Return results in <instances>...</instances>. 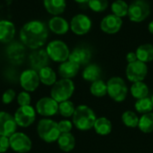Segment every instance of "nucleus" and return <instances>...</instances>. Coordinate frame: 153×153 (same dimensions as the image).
<instances>
[{
    "mask_svg": "<svg viewBox=\"0 0 153 153\" xmlns=\"http://www.w3.org/2000/svg\"><path fill=\"white\" fill-rule=\"evenodd\" d=\"M48 37V30L44 22L33 20L26 22L20 30L22 43L30 49H38L44 46Z\"/></svg>",
    "mask_w": 153,
    "mask_h": 153,
    "instance_id": "f257e3e1",
    "label": "nucleus"
},
{
    "mask_svg": "<svg viewBox=\"0 0 153 153\" xmlns=\"http://www.w3.org/2000/svg\"><path fill=\"white\" fill-rule=\"evenodd\" d=\"M97 119L95 112L87 105H80L75 108L72 117L74 126L80 131H88L93 128Z\"/></svg>",
    "mask_w": 153,
    "mask_h": 153,
    "instance_id": "f03ea898",
    "label": "nucleus"
},
{
    "mask_svg": "<svg viewBox=\"0 0 153 153\" xmlns=\"http://www.w3.org/2000/svg\"><path fill=\"white\" fill-rule=\"evenodd\" d=\"M37 132L39 137L48 143L56 142L61 134L58 123L50 118L40 119L37 126Z\"/></svg>",
    "mask_w": 153,
    "mask_h": 153,
    "instance_id": "7ed1b4c3",
    "label": "nucleus"
},
{
    "mask_svg": "<svg viewBox=\"0 0 153 153\" xmlns=\"http://www.w3.org/2000/svg\"><path fill=\"white\" fill-rule=\"evenodd\" d=\"M75 90L74 82L71 79H60L56 82L50 90V97L58 103L69 100Z\"/></svg>",
    "mask_w": 153,
    "mask_h": 153,
    "instance_id": "20e7f679",
    "label": "nucleus"
},
{
    "mask_svg": "<svg viewBox=\"0 0 153 153\" xmlns=\"http://www.w3.org/2000/svg\"><path fill=\"white\" fill-rule=\"evenodd\" d=\"M108 95L117 102L124 101L128 93V88L126 83L121 77H112L107 82Z\"/></svg>",
    "mask_w": 153,
    "mask_h": 153,
    "instance_id": "39448f33",
    "label": "nucleus"
},
{
    "mask_svg": "<svg viewBox=\"0 0 153 153\" xmlns=\"http://www.w3.org/2000/svg\"><path fill=\"white\" fill-rule=\"evenodd\" d=\"M46 51L49 58L57 63H63L68 60L70 56L68 46L64 41L59 39L50 41L46 48Z\"/></svg>",
    "mask_w": 153,
    "mask_h": 153,
    "instance_id": "423d86ee",
    "label": "nucleus"
},
{
    "mask_svg": "<svg viewBox=\"0 0 153 153\" xmlns=\"http://www.w3.org/2000/svg\"><path fill=\"white\" fill-rule=\"evenodd\" d=\"M151 13V6L146 0H134L129 4L128 17L134 22H143Z\"/></svg>",
    "mask_w": 153,
    "mask_h": 153,
    "instance_id": "0eeeda50",
    "label": "nucleus"
},
{
    "mask_svg": "<svg viewBox=\"0 0 153 153\" xmlns=\"http://www.w3.org/2000/svg\"><path fill=\"white\" fill-rule=\"evenodd\" d=\"M36 109L30 106H19L16 109L13 117L18 126L26 128L30 126L36 120Z\"/></svg>",
    "mask_w": 153,
    "mask_h": 153,
    "instance_id": "6e6552de",
    "label": "nucleus"
},
{
    "mask_svg": "<svg viewBox=\"0 0 153 153\" xmlns=\"http://www.w3.org/2000/svg\"><path fill=\"white\" fill-rule=\"evenodd\" d=\"M10 148L17 153L29 152L32 148L30 138L22 132H15L9 137Z\"/></svg>",
    "mask_w": 153,
    "mask_h": 153,
    "instance_id": "1a4fd4ad",
    "label": "nucleus"
},
{
    "mask_svg": "<svg viewBox=\"0 0 153 153\" xmlns=\"http://www.w3.org/2000/svg\"><path fill=\"white\" fill-rule=\"evenodd\" d=\"M127 79L134 82H143L148 74V66L142 61H135L127 65L126 70Z\"/></svg>",
    "mask_w": 153,
    "mask_h": 153,
    "instance_id": "9d476101",
    "label": "nucleus"
},
{
    "mask_svg": "<svg viewBox=\"0 0 153 153\" xmlns=\"http://www.w3.org/2000/svg\"><path fill=\"white\" fill-rule=\"evenodd\" d=\"M40 81L39 73L33 69H26L20 75V84L23 91L28 92L35 91L39 86Z\"/></svg>",
    "mask_w": 153,
    "mask_h": 153,
    "instance_id": "9b49d317",
    "label": "nucleus"
},
{
    "mask_svg": "<svg viewBox=\"0 0 153 153\" xmlns=\"http://www.w3.org/2000/svg\"><path fill=\"white\" fill-rule=\"evenodd\" d=\"M58 102L51 97H43L36 103V112L45 117H53L58 113Z\"/></svg>",
    "mask_w": 153,
    "mask_h": 153,
    "instance_id": "f8f14e48",
    "label": "nucleus"
},
{
    "mask_svg": "<svg viewBox=\"0 0 153 153\" xmlns=\"http://www.w3.org/2000/svg\"><path fill=\"white\" fill-rule=\"evenodd\" d=\"M91 28V19L82 13L74 15L70 23V29L76 35H84L90 31Z\"/></svg>",
    "mask_w": 153,
    "mask_h": 153,
    "instance_id": "ddd939ff",
    "label": "nucleus"
},
{
    "mask_svg": "<svg viewBox=\"0 0 153 153\" xmlns=\"http://www.w3.org/2000/svg\"><path fill=\"white\" fill-rule=\"evenodd\" d=\"M49 59L50 58L46 49H41V48L34 49L29 56V61L31 69L37 72H39L43 67L48 66Z\"/></svg>",
    "mask_w": 153,
    "mask_h": 153,
    "instance_id": "4468645a",
    "label": "nucleus"
},
{
    "mask_svg": "<svg viewBox=\"0 0 153 153\" xmlns=\"http://www.w3.org/2000/svg\"><path fill=\"white\" fill-rule=\"evenodd\" d=\"M13 116L5 111H0V135L10 137L17 130Z\"/></svg>",
    "mask_w": 153,
    "mask_h": 153,
    "instance_id": "2eb2a0df",
    "label": "nucleus"
},
{
    "mask_svg": "<svg viewBox=\"0 0 153 153\" xmlns=\"http://www.w3.org/2000/svg\"><path fill=\"white\" fill-rule=\"evenodd\" d=\"M122 25H123L122 18L117 17L113 13L105 16L100 22L101 30L108 34H114L118 32Z\"/></svg>",
    "mask_w": 153,
    "mask_h": 153,
    "instance_id": "dca6fc26",
    "label": "nucleus"
},
{
    "mask_svg": "<svg viewBox=\"0 0 153 153\" xmlns=\"http://www.w3.org/2000/svg\"><path fill=\"white\" fill-rule=\"evenodd\" d=\"M91 59V51L87 48H76L72 52L68 60L77 64L78 65H87Z\"/></svg>",
    "mask_w": 153,
    "mask_h": 153,
    "instance_id": "f3484780",
    "label": "nucleus"
},
{
    "mask_svg": "<svg viewBox=\"0 0 153 153\" xmlns=\"http://www.w3.org/2000/svg\"><path fill=\"white\" fill-rule=\"evenodd\" d=\"M23 45V44H22ZM19 43H12L6 49L8 59L14 65H20L23 62L25 56L24 47Z\"/></svg>",
    "mask_w": 153,
    "mask_h": 153,
    "instance_id": "a211bd4d",
    "label": "nucleus"
},
{
    "mask_svg": "<svg viewBox=\"0 0 153 153\" xmlns=\"http://www.w3.org/2000/svg\"><path fill=\"white\" fill-rule=\"evenodd\" d=\"M48 28L55 34L64 35L69 30L70 25L65 18L58 15V16H54L49 20Z\"/></svg>",
    "mask_w": 153,
    "mask_h": 153,
    "instance_id": "6ab92c4d",
    "label": "nucleus"
},
{
    "mask_svg": "<svg viewBox=\"0 0 153 153\" xmlns=\"http://www.w3.org/2000/svg\"><path fill=\"white\" fill-rule=\"evenodd\" d=\"M15 35L14 24L7 20L0 21V42L9 43L11 42Z\"/></svg>",
    "mask_w": 153,
    "mask_h": 153,
    "instance_id": "aec40b11",
    "label": "nucleus"
},
{
    "mask_svg": "<svg viewBox=\"0 0 153 153\" xmlns=\"http://www.w3.org/2000/svg\"><path fill=\"white\" fill-rule=\"evenodd\" d=\"M80 70V65L77 64L66 60L60 64L58 66V74L64 79H72L77 75Z\"/></svg>",
    "mask_w": 153,
    "mask_h": 153,
    "instance_id": "412c9836",
    "label": "nucleus"
},
{
    "mask_svg": "<svg viewBox=\"0 0 153 153\" xmlns=\"http://www.w3.org/2000/svg\"><path fill=\"white\" fill-rule=\"evenodd\" d=\"M43 4L47 12L54 16L63 13L66 8L65 0H43Z\"/></svg>",
    "mask_w": 153,
    "mask_h": 153,
    "instance_id": "4be33fe9",
    "label": "nucleus"
},
{
    "mask_svg": "<svg viewBox=\"0 0 153 153\" xmlns=\"http://www.w3.org/2000/svg\"><path fill=\"white\" fill-rule=\"evenodd\" d=\"M101 76V68L96 64L87 65L82 71V78L90 82L100 80Z\"/></svg>",
    "mask_w": 153,
    "mask_h": 153,
    "instance_id": "5701e85b",
    "label": "nucleus"
},
{
    "mask_svg": "<svg viewBox=\"0 0 153 153\" xmlns=\"http://www.w3.org/2000/svg\"><path fill=\"white\" fill-rule=\"evenodd\" d=\"M56 142L60 150L65 152H69L75 147V138L71 133L61 134Z\"/></svg>",
    "mask_w": 153,
    "mask_h": 153,
    "instance_id": "b1692460",
    "label": "nucleus"
},
{
    "mask_svg": "<svg viewBox=\"0 0 153 153\" xmlns=\"http://www.w3.org/2000/svg\"><path fill=\"white\" fill-rule=\"evenodd\" d=\"M93 128L95 132L100 135H108L112 132V123L108 118L105 117H98L95 121Z\"/></svg>",
    "mask_w": 153,
    "mask_h": 153,
    "instance_id": "393cba45",
    "label": "nucleus"
},
{
    "mask_svg": "<svg viewBox=\"0 0 153 153\" xmlns=\"http://www.w3.org/2000/svg\"><path fill=\"white\" fill-rule=\"evenodd\" d=\"M38 73H39V81L42 84L46 86H53L56 83V74L51 67L49 66L43 67Z\"/></svg>",
    "mask_w": 153,
    "mask_h": 153,
    "instance_id": "a878e982",
    "label": "nucleus"
},
{
    "mask_svg": "<svg viewBox=\"0 0 153 153\" xmlns=\"http://www.w3.org/2000/svg\"><path fill=\"white\" fill-rule=\"evenodd\" d=\"M137 59L143 63H149L153 60V45L146 43L139 46L135 51Z\"/></svg>",
    "mask_w": 153,
    "mask_h": 153,
    "instance_id": "bb28decb",
    "label": "nucleus"
},
{
    "mask_svg": "<svg viewBox=\"0 0 153 153\" xmlns=\"http://www.w3.org/2000/svg\"><path fill=\"white\" fill-rule=\"evenodd\" d=\"M131 94L136 100H141L143 98H147L149 96V87L143 82H134L130 88Z\"/></svg>",
    "mask_w": 153,
    "mask_h": 153,
    "instance_id": "cd10ccee",
    "label": "nucleus"
},
{
    "mask_svg": "<svg viewBox=\"0 0 153 153\" xmlns=\"http://www.w3.org/2000/svg\"><path fill=\"white\" fill-rule=\"evenodd\" d=\"M138 128L143 134H151L153 132V112L143 114L139 118Z\"/></svg>",
    "mask_w": 153,
    "mask_h": 153,
    "instance_id": "c85d7f7f",
    "label": "nucleus"
},
{
    "mask_svg": "<svg viewBox=\"0 0 153 153\" xmlns=\"http://www.w3.org/2000/svg\"><path fill=\"white\" fill-rule=\"evenodd\" d=\"M91 93L97 98H102L108 94V87L107 82H105L102 80H98L93 82H91V88H90Z\"/></svg>",
    "mask_w": 153,
    "mask_h": 153,
    "instance_id": "c756f323",
    "label": "nucleus"
},
{
    "mask_svg": "<svg viewBox=\"0 0 153 153\" xmlns=\"http://www.w3.org/2000/svg\"><path fill=\"white\" fill-rule=\"evenodd\" d=\"M134 108L138 113L143 114V115L152 112L153 104L152 99L147 97V98H143L141 100H137L134 104Z\"/></svg>",
    "mask_w": 153,
    "mask_h": 153,
    "instance_id": "7c9ffc66",
    "label": "nucleus"
},
{
    "mask_svg": "<svg viewBox=\"0 0 153 153\" xmlns=\"http://www.w3.org/2000/svg\"><path fill=\"white\" fill-rule=\"evenodd\" d=\"M128 8L129 5L124 0H116L111 4V10L113 14L120 18L125 17L128 14Z\"/></svg>",
    "mask_w": 153,
    "mask_h": 153,
    "instance_id": "2f4dec72",
    "label": "nucleus"
},
{
    "mask_svg": "<svg viewBox=\"0 0 153 153\" xmlns=\"http://www.w3.org/2000/svg\"><path fill=\"white\" fill-rule=\"evenodd\" d=\"M123 124L130 128H135L138 127L139 124V117L132 110H126L122 114L121 117Z\"/></svg>",
    "mask_w": 153,
    "mask_h": 153,
    "instance_id": "473e14b6",
    "label": "nucleus"
},
{
    "mask_svg": "<svg viewBox=\"0 0 153 153\" xmlns=\"http://www.w3.org/2000/svg\"><path fill=\"white\" fill-rule=\"evenodd\" d=\"M75 110L74 104L71 100H65L58 104V113L64 117H73Z\"/></svg>",
    "mask_w": 153,
    "mask_h": 153,
    "instance_id": "72a5a7b5",
    "label": "nucleus"
},
{
    "mask_svg": "<svg viewBox=\"0 0 153 153\" xmlns=\"http://www.w3.org/2000/svg\"><path fill=\"white\" fill-rule=\"evenodd\" d=\"M89 7L96 13L104 12L108 6V0H89L88 2Z\"/></svg>",
    "mask_w": 153,
    "mask_h": 153,
    "instance_id": "f704fd0d",
    "label": "nucleus"
},
{
    "mask_svg": "<svg viewBox=\"0 0 153 153\" xmlns=\"http://www.w3.org/2000/svg\"><path fill=\"white\" fill-rule=\"evenodd\" d=\"M17 103L19 106H28L30 105L31 102V97L30 95V92L28 91H21L18 95H17Z\"/></svg>",
    "mask_w": 153,
    "mask_h": 153,
    "instance_id": "c9c22d12",
    "label": "nucleus"
},
{
    "mask_svg": "<svg viewBox=\"0 0 153 153\" xmlns=\"http://www.w3.org/2000/svg\"><path fill=\"white\" fill-rule=\"evenodd\" d=\"M15 96H16L15 91L13 89H8L2 95V102L4 105H9L14 100Z\"/></svg>",
    "mask_w": 153,
    "mask_h": 153,
    "instance_id": "e433bc0d",
    "label": "nucleus"
},
{
    "mask_svg": "<svg viewBox=\"0 0 153 153\" xmlns=\"http://www.w3.org/2000/svg\"><path fill=\"white\" fill-rule=\"evenodd\" d=\"M73 122H71L68 119H64L61 120L60 122H58V128L60 130L61 134H66V133H70L73 129Z\"/></svg>",
    "mask_w": 153,
    "mask_h": 153,
    "instance_id": "4c0bfd02",
    "label": "nucleus"
},
{
    "mask_svg": "<svg viewBox=\"0 0 153 153\" xmlns=\"http://www.w3.org/2000/svg\"><path fill=\"white\" fill-rule=\"evenodd\" d=\"M10 149L9 137L0 135V153L6 152Z\"/></svg>",
    "mask_w": 153,
    "mask_h": 153,
    "instance_id": "58836bf2",
    "label": "nucleus"
},
{
    "mask_svg": "<svg viewBox=\"0 0 153 153\" xmlns=\"http://www.w3.org/2000/svg\"><path fill=\"white\" fill-rule=\"evenodd\" d=\"M126 60H127L128 64L137 61L138 59H137L136 53H135V52H129V53L126 55Z\"/></svg>",
    "mask_w": 153,
    "mask_h": 153,
    "instance_id": "ea45409f",
    "label": "nucleus"
},
{
    "mask_svg": "<svg viewBox=\"0 0 153 153\" xmlns=\"http://www.w3.org/2000/svg\"><path fill=\"white\" fill-rule=\"evenodd\" d=\"M148 30H149V31L153 35V21H152V22L149 23V25H148Z\"/></svg>",
    "mask_w": 153,
    "mask_h": 153,
    "instance_id": "a19ab883",
    "label": "nucleus"
},
{
    "mask_svg": "<svg viewBox=\"0 0 153 153\" xmlns=\"http://www.w3.org/2000/svg\"><path fill=\"white\" fill-rule=\"evenodd\" d=\"M74 1H75V2H77L79 4H84V3H88L89 2V0H74Z\"/></svg>",
    "mask_w": 153,
    "mask_h": 153,
    "instance_id": "79ce46f5",
    "label": "nucleus"
},
{
    "mask_svg": "<svg viewBox=\"0 0 153 153\" xmlns=\"http://www.w3.org/2000/svg\"><path fill=\"white\" fill-rule=\"evenodd\" d=\"M151 99H152V104H153V95L152 96V98H151Z\"/></svg>",
    "mask_w": 153,
    "mask_h": 153,
    "instance_id": "37998d69",
    "label": "nucleus"
}]
</instances>
